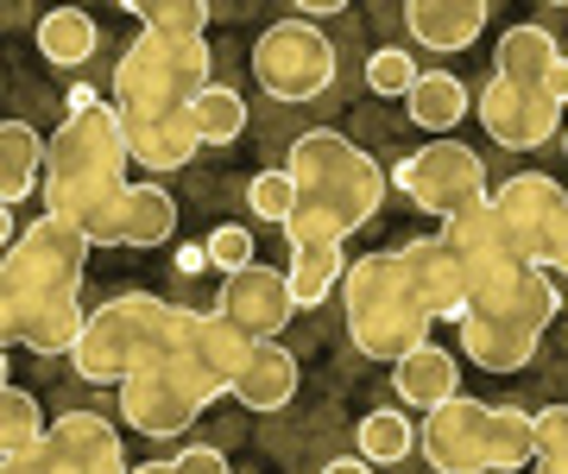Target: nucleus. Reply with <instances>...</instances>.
<instances>
[{
  "label": "nucleus",
  "mask_w": 568,
  "mask_h": 474,
  "mask_svg": "<svg viewBox=\"0 0 568 474\" xmlns=\"http://www.w3.org/2000/svg\"><path fill=\"white\" fill-rule=\"evenodd\" d=\"M284 171L297 178V215L284 228V241L291 248H304V241H347L354 228H366L386 203V171L373 152L335 133V127H310L291 140V159Z\"/></svg>",
  "instance_id": "obj_1"
},
{
  "label": "nucleus",
  "mask_w": 568,
  "mask_h": 474,
  "mask_svg": "<svg viewBox=\"0 0 568 474\" xmlns=\"http://www.w3.org/2000/svg\"><path fill=\"white\" fill-rule=\"evenodd\" d=\"M126 165H133V145H126V121L114 102L89 108V114H63L51 152H44V215H63L82 234H95L133 190Z\"/></svg>",
  "instance_id": "obj_2"
},
{
  "label": "nucleus",
  "mask_w": 568,
  "mask_h": 474,
  "mask_svg": "<svg viewBox=\"0 0 568 474\" xmlns=\"http://www.w3.org/2000/svg\"><path fill=\"white\" fill-rule=\"evenodd\" d=\"M183 304H164L159 291H121L89 310V330L77 342V373L89 386H126L133 373L171 361L183 342Z\"/></svg>",
  "instance_id": "obj_3"
},
{
  "label": "nucleus",
  "mask_w": 568,
  "mask_h": 474,
  "mask_svg": "<svg viewBox=\"0 0 568 474\" xmlns=\"http://www.w3.org/2000/svg\"><path fill=\"white\" fill-rule=\"evenodd\" d=\"M342 304H347V335H354V349L366 361H392L398 367L436 330V316L424 310V297H417V285H410V272L398 253H361L347 266Z\"/></svg>",
  "instance_id": "obj_4"
},
{
  "label": "nucleus",
  "mask_w": 568,
  "mask_h": 474,
  "mask_svg": "<svg viewBox=\"0 0 568 474\" xmlns=\"http://www.w3.org/2000/svg\"><path fill=\"white\" fill-rule=\"evenodd\" d=\"M209 39H164L140 32L114 63V108L121 114H178L196 95H209Z\"/></svg>",
  "instance_id": "obj_5"
},
{
  "label": "nucleus",
  "mask_w": 568,
  "mask_h": 474,
  "mask_svg": "<svg viewBox=\"0 0 568 474\" xmlns=\"http://www.w3.org/2000/svg\"><path fill=\"white\" fill-rule=\"evenodd\" d=\"M556 310H562V291H556L549 272H537L525 291H511V297H499V304L467 310L462 354L474 361V367H487V373L530 367V354L544 349L549 323H556Z\"/></svg>",
  "instance_id": "obj_6"
},
{
  "label": "nucleus",
  "mask_w": 568,
  "mask_h": 474,
  "mask_svg": "<svg viewBox=\"0 0 568 474\" xmlns=\"http://www.w3.org/2000/svg\"><path fill=\"white\" fill-rule=\"evenodd\" d=\"M89 234L63 215H39L32 228H20V241L7 248L0 266V297H77L82 266H89Z\"/></svg>",
  "instance_id": "obj_7"
},
{
  "label": "nucleus",
  "mask_w": 568,
  "mask_h": 474,
  "mask_svg": "<svg viewBox=\"0 0 568 474\" xmlns=\"http://www.w3.org/2000/svg\"><path fill=\"white\" fill-rule=\"evenodd\" d=\"M398 190H405L424 215H436V222H455V215H467V209L493 203L487 165H480V152H467L462 140L417 145L405 165H398Z\"/></svg>",
  "instance_id": "obj_8"
},
{
  "label": "nucleus",
  "mask_w": 568,
  "mask_h": 474,
  "mask_svg": "<svg viewBox=\"0 0 568 474\" xmlns=\"http://www.w3.org/2000/svg\"><path fill=\"white\" fill-rule=\"evenodd\" d=\"M253 77L272 102H310L335 83V44L323 39V26L310 20H278L265 26L260 44H253Z\"/></svg>",
  "instance_id": "obj_9"
},
{
  "label": "nucleus",
  "mask_w": 568,
  "mask_h": 474,
  "mask_svg": "<svg viewBox=\"0 0 568 474\" xmlns=\"http://www.w3.org/2000/svg\"><path fill=\"white\" fill-rule=\"evenodd\" d=\"M209 399H215V392H209L203 380H196V373L183 367L178 354H171V361L133 373V380L121 386V417H126L140 436H159V443H171V436H183L196 417H203Z\"/></svg>",
  "instance_id": "obj_10"
},
{
  "label": "nucleus",
  "mask_w": 568,
  "mask_h": 474,
  "mask_svg": "<svg viewBox=\"0 0 568 474\" xmlns=\"http://www.w3.org/2000/svg\"><path fill=\"white\" fill-rule=\"evenodd\" d=\"M493 412L480 399H448L443 412L424 417L417 450L436 474H493Z\"/></svg>",
  "instance_id": "obj_11"
},
{
  "label": "nucleus",
  "mask_w": 568,
  "mask_h": 474,
  "mask_svg": "<svg viewBox=\"0 0 568 474\" xmlns=\"http://www.w3.org/2000/svg\"><path fill=\"white\" fill-rule=\"evenodd\" d=\"M474 114L487 127V140H499L506 152H537L562 127V102H549V89H518V83H499V77L480 89Z\"/></svg>",
  "instance_id": "obj_12"
},
{
  "label": "nucleus",
  "mask_w": 568,
  "mask_h": 474,
  "mask_svg": "<svg viewBox=\"0 0 568 474\" xmlns=\"http://www.w3.org/2000/svg\"><path fill=\"white\" fill-rule=\"evenodd\" d=\"M297 291H291V272H272V266H246L222 285V316L246 342H278L297 316Z\"/></svg>",
  "instance_id": "obj_13"
},
{
  "label": "nucleus",
  "mask_w": 568,
  "mask_h": 474,
  "mask_svg": "<svg viewBox=\"0 0 568 474\" xmlns=\"http://www.w3.org/2000/svg\"><path fill=\"white\" fill-rule=\"evenodd\" d=\"M253 349H260V342H246V335L227 323L222 310H190V316H183L178 361L196 373L215 399L241 386V373H246V361H253Z\"/></svg>",
  "instance_id": "obj_14"
},
{
  "label": "nucleus",
  "mask_w": 568,
  "mask_h": 474,
  "mask_svg": "<svg viewBox=\"0 0 568 474\" xmlns=\"http://www.w3.org/2000/svg\"><path fill=\"white\" fill-rule=\"evenodd\" d=\"M493 209L506 215L511 241L530 253V266L549 272V234H556V222H562V184L556 178H544V171H518V178H506V184H493Z\"/></svg>",
  "instance_id": "obj_15"
},
{
  "label": "nucleus",
  "mask_w": 568,
  "mask_h": 474,
  "mask_svg": "<svg viewBox=\"0 0 568 474\" xmlns=\"http://www.w3.org/2000/svg\"><path fill=\"white\" fill-rule=\"evenodd\" d=\"M398 260H405L410 285H417V297H424V310L436 316V323H455L462 330L467 310H474V291H467V266L462 253L448 248L443 234H410L405 248H398Z\"/></svg>",
  "instance_id": "obj_16"
},
{
  "label": "nucleus",
  "mask_w": 568,
  "mask_h": 474,
  "mask_svg": "<svg viewBox=\"0 0 568 474\" xmlns=\"http://www.w3.org/2000/svg\"><path fill=\"white\" fill-rule=\"evenodd\" d=\"M0 330H7L13 349L77 354L89 310H82V297H0Z\"/></svg>",
  "instance_id": "obj_17"
},
{
  "label": "nucleus",
  "mask_w": 568,
  "mask_h": 474,
  "mask_svg": "<svg viewBox=\"0 0 568 474\" xmlns=\"http://www.w3.org/2000/svg\"><path fill=\"white\" fill-rule=\"evenodd\" d=\"M44 462H51V474H133L121 431L102 412H63L44 436Z\"/></svg>",
  "instance_id": "obj_18"
},
{
  "label": "nucleus",
  "mask_w": 568,
  "mask_h": 474,
  "mask_svg": "<svg viewBox=\"0 0 568 474\" xmlns=\"http://www.w3.org/2000/svg\"><path fill=\"white\" fill-rule=\"evenodd\" d=\"M171 234H178V203H171V190L133 184L89 241H95V248H164Z\"/></svg>",
  "instance_id": "obj_19"
},
{
  "label": "nucleus",
  "mask_w": 568,
  "mask_h": 474,
  "mask_svg": "<svg viewBox=\"0 0 568 474\" xmlns=\"http://www.w3.org/2000/svg\"><path fill=\"white\" fill-rule=\"evenodd\" d=\"M126 121V145H133V165L152 171V184H159L164 171H183L203 140H196V127H190V108L178 114H121Z\"/></svg>",
  "instance_id": "obj_20"
},
{
  "label": "nucleus",
  "mask_w": 568,
  "mask_h": 474,
  "mask_svg": "<svg viewBox=\"0 0 568 474\" xmlns=\"http://www.w3.org/2000/svg\"><path fill=\"white\" fill-rule=\"evenodd\" d=\"M405 26L424 51H467L487 32V0H410Z\"/></svg>",
  "instance_id": "obj_21"
},
{
  "label": "nucleus",
  "mask_w": 568,
  "mask_h": 474,
  "mask_svg": "<svg viewBox=\"0 0 568 474\" xmlns=\"http://www.w3.org/2000/svg\"><path fill=\"white\" fill-rule=\"evenodd\" d=\"M462 367H455V354L448 349H436V342H424L417 354H405L398 367H392V392L405 399L410 412H443L448 399H462Z\"/></svg>",
  "instance_id": "obj_22"
},
{
  "label": "nucleus",
  "mask_w": 568,
  "mask_h": 474,
  "mask_svg": "<svg viewBox=\"0 0 568 474\" xmlns=\"http://www.w3.org/2000/svg\"><path fill=\"white\" fill-rule=\"evenodd\" d=\"M44 152H51V140L39 127H26V121L0 127V203L7 209L26 203L32 190H44Z\"/></svg>",
  "instance_id": "obj_23"
},
{
  "label": "nucleus",
  "mask_w": 568,
  "mask_h": 474,
  "mask_svg": "<svg viewBox=\"0 0 568 474\" xmlns=\"http://www.w3.org/2000/svg\"><path fill=\"white\" fill-rule=\"evenodd\" d=\"M556 63H562V44L549 39L544 26H511L499 39V51H493V77L518 89H544Z\"/></svg>",
  "instance_id": "obj_24"
},
{
  "label": "nucleus",
  "mask_w": 568,
  "mask_h": 474,
  "mask_svg": "<svg viewBox=\"0 0 568 474\" xmlns=\"http://www.w3.org/2000/svg\"><path fill=\"white\" fill-rule=\"evenodd\" d=\"M234 399L246 412H284L297 399V354L278 349V342H260L241 373V386H234Z\"/></svg>",
  "instance_id": "obj_25"
},
{
  "label": "nucleus",
  "mask_w": 568,
  "mask_h": 474,
  "mask_svg": "<svg viewBox=\"0 0 568 474\" xmlns=\"http://www.w3.org/2000/svg\"><path fill=\"white\" fill-rule=\"evenodd\" d=\"M405 108H410V127H424V133H455V127H462L480 102L467 95L462 77H448V70H424L417 89L405 95Z\"/></svg>",
  "instance_id": "obj_26"
},
{
  "label": "nucleus",
  "mask_w": 568,
  "mask_h": 474,
  "mask_svg": "<svg viewBox=\"0 0 568 474\" xmlns=\"http://www.w3.org/2000/svg\"><path fill=\"white\" fill-rule=\"evenodd\" d=\"M335 285H347V253H342L335 234H328V241H304V248H291V291H297V304L316 310Z\"/></svg>",
  "instance_id": "obj_27"
},
{
  "label": "nucleus",
  "mask_w": 568,
  "mask_h": 474,
  "mask_svg": "<svg viewBox=\"0 0 568 474\" xmlns=\"http://www.w3.org/2000/svg\"><path fill=\"white\" fill-rule=\"evenodd\" d=\"M95 44H102V32H95V20H89L82 7H58V13L39 20V51L51 63H89Z\"/></svg>",
  "instance_id": "obj_28"
},
{
  "label": "nucleus",
  "mask_w": 568,
  "mask_h": 474,
  "mask_svg": "<svg viewBox=\"0 0 568 474\" xmlns=\"http://www.w3.org/2000/svg\"><path fill=\"white\" fill-rule=\"evenodd\" d=\"M190 127H196V140L203 145H234L246 133V102L234 95V89H209V95H196L190 102Z\"/></svg>",
  "instance_id": "obj_29"
},
{
  "label": "nucleus",
  "mask_w": 568,
  "mask_h": 474,
  "mask_svg": "<svg viewBox=\"0 0 568 474\" xmlns=\"http://www.w3.org/2000/svg\"><path fill=\"white\" fill-rule=\"evenodd\" d=\"M525 462H537V412L499 405L493 412V474H511Z\"/></svg>",
  "instance_id": "obj_30"
},
{
  "label": "nucleus",
  "mask_w": 568,
  "mask_h": 474,
  "mask_svg": "<svg viewBox=\"0 0 568 474\" xmlns=\"http://www.w3.org/2000/svg\"><path fill=\"white\" fill-rule=\"evenodd\" d=\"M44 436H51V424H44L39 399H32L26 386H7V392H0V450H7V455H26V450H39Z\"/></svg>",
  "instance_id": "obj_31"
},
{
  "label": "nucleus",
  "mask_w": 568,
  "mask_h": 474,
  "mask_svg": "<svg viewBox=\"0 0 568 474\" xmlns=\"http://www.w3.org/2000/svg\"><path fill=\"white\" fill-rule=\"evenodd\" d=\"M126 13H133L145 32H164V39H203L209 32L203 0H126Z\"/></svg>",
  "instance_id": "obj_32"
},
{
  "label": "nucleus",
  "mask_w": 568,
  "mask_h": 474,
  "mask_svg": "<svg viewBox=\"0 0 568 474\" xmlns=\"http://www.w3.org/2000/svg\"><path fill=\"white\" fill-rule=\"evenodd\" d=\"M410 443H417V431H410L405 412H366L361 417V455L379 468V462H405Z\"/></svg>",
  "instance_id": "obj_33"
},
{
  "label": "nucleus",
  "mask_w": 568,
  "mask_h": 474,
  "mask_svg": "<svg viewBox=\"0 0 568 474\" xmlns=\"http://www.w3.org/2000/svg\"><path fill=\"white\" fill-rule=\"evenodd\" d=\"M246 209L260 215V222H278V228H291V215H297V178L291 171H260L253 184H246Z\"/></svg>",
  "instance_id": "obj_34"
},
{
  "label": "nucleus",
  "mask_w": 568,
  "mask_h": 474,
  "mask_svg": "<svg viewBox=\"0 0 568 474\" xmlns=\"http://www.w3.org/2000/svg\"><path fill=\"white\" fill-rule=\"evenodd\" d=\"M417 77H424V70H417L410 51H398V44H386V51L366 58V89H373V95H398V102H405L410 89H417Z\"/></svg>",
  "instance_id": "obj_35"
},
{
  "label": "nucleus",
  "mask_w": 568,
  "mask_h": 474,
  "mask_svg": "<svg viewBox=\"0 0 568 474\" xmlns=\"http://www.w3.org/2000/svg\"><path fill=\"white\" fill-rule=\"evenodd\" d=\"M537 474H568V405L537 412Z\"/></svg>",
  "instance_id": "obj_36"
},
{
  "label": "nucleus",
  "mask_w": 568,
  "mask_h": 474,
  "mask_svg": "<svg viewBox=\"0 0 568 474\" xmlns=\"http://www.w3.org/2000/svg\"><path fill=\"white\" fill-rule=\"evenodd\" d=\"M209 266H222L227 279H234V272H246V266H260V248H253V234H246L241 222H227V228H215V234H209Z\"/></svg>",
  "instance_id": "obj_37"
},
{
  "label": "nucleus",
  "mask_w": 568,
  "mask_h": 474,
  "mask_svg": "<svg viewBox=\"0 0 568 474\" xmlns=\"http://www.w3.org/2000/svg\"><path fill=\"white\" fill-rule=\"evenodd\" d=\"M171 462H178V474H234V468H227V455L215 450V443H183Z\"/></svg>",
  "instance_id": "obj_38"
},
{
  "label": "nucleus",
  "mask_w": 568,
  "mask_h": 474,
  "mask_svg": "<svg viewBox=\"0 0 568 474\" xmlns=\"http://www.w3.org/2000/svg\"><path fill=\"white\" fill-rule=\"evenodd\" d=\"M549 279H568V209L556 222V234H549Z\"/></svg>",
  "instance_id": "obj_39"
},
{
  "label": "nucleus",
  "mask_w": 568,
  "mask_h": 474,
  "mask_svg": "<svg viewBox=\"0 0 568 474\" xmlns=\"http://www.w3.org/2000/svg\"><path fill=\"white\" fill-rule=\"evenodd\" d=\"M0 474H51V462H44V443L39 450H26V455H7V468Z\"/></svg>",
  "instance_id": "obj_40"
},
{
  "label": "nucleus",
  "mask_w": 568,
  "mask_h": 474,
  "mask_svg": "<svg viewBox=\"0 0 568 474\" xmlns=\"http://www.w3.org/2000/svg\"><path fill=\"white\" fill-rule=\"evenodd\" d=\"M323 474H373V462H366V455H335Z\"/></svg>",
  "instance_id": "obj_41"
},
{
  "label": "nucleus",
  "mask_w": 568,
  "mask_h": 474,
  "mask_svg": "<svg viewBox=\"0 0 568 474\" xmlns=\"http://www.w3.org/2000/svg\"><path fill=\"white\" fill-rule=\"evenodd\" d=\"M544 89H549V102H568V58L549 70V83H544Z\"/></svg>",
  "instance_id": "obj_42"
},
{
  "label": "nucleus",
  "mask_w": 568,
  "mask_h": 474,
  "mask_svg": "<svg viewBox=\"0 0 568 474\" xmlns=\"http://www.w3.org/2000/svg\"><path fill=\"white\" fill-rule=\"evenodd\" d=\"M133 474H178V462H140Z\"/></svg>",
  "instance_id": "obj_43"
},
{
  "label": "nucleus",
  "mask_w": 568,
  "mask_h": 474,
  "mask_svg": "<svg viewBox=\"0 0 568 474\" xmlns=\"http://www.w3.org/2000/svg\"><path fill=\"white\" fill-rule=\"evenodd\" d=\"M562 152H568V133H562Z\"/></svg>",
  "instance_id": "obj_44"
}]
</instances>
